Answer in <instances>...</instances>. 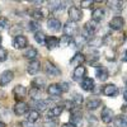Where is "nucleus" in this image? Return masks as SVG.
Instances as JSON below:
<instances>
[{"label": "nucleus", "instance_id": "1", "mask_svg": "<svg viewBox=\"0 0 127 127\" xmlns=\"http://www.w3.org/2000/svg\"><path fill=\"white\" fill-rule=\"evenodd\" d=\"M125 26V19L121 15H116L109 20V28L113 31H121Z\"/></svg>", "mask_w": 127, "mask_h": 127}, {"label": "nucleus", "instance_id": "2", "mask_svg": "<svg viewBox=\"0 0 127 127\" xmlns=\"http://www.w3.org/2000/svg\"><path fill=\"white\" fill-rule=\"evenodd\" d=\"M45 72L47 74L48 76H60L61 75V70L55 65V64H52L50 61L46 62V65H45Z\"/></svg>", "mask_w": 127, "mask_h": 127}, {"label": "nucleus", "instance_id": "3", "mask_svg": "<svg viewBox=\"0 0 127 127\" xmlns=\"http://www.w3.org/2000/svg\"><path fill=\"white\" fill-rule=\"evenodd\" d=\"M69 17H70V20L74 22V23L81 20V18H83L81 9L78 8V6H70V9H69Z\"/></svg>", "mask_w": 127, "mask_h": 127}, {"label": "nucleus", "instance_id": "4", "mask_svg": "<svg viewBox=\"0 0 127 127\" xmlns=\"http://www.w3.org/2000/svg\"><path fill=\"white\" fill-rule=\"evenodd\" d=\"M98 29V23H95L94 20H89L84 24V37H90L95 33V31Z\"/></svg>", "mask_w": 127, "mask_h": 127}, {"label": "nucleus", "instance_id": "5", "mask_svg": "<svg viewBox=\"0 0 127 127\" xmlns=\"http://www.w3.org/2000/svg\"><path fill=\"white\" fill-rule=\"evenodd\" d=\"M14 79V72L10 70H5L0 74V87H5Z\"/></svg>", "mask_w": 127, "mask_h": 127}, {"label": "nucleus", "instance_id": "6", "mask_svg": "<svg viewBox=\"0 0 127 127\" xmlns=\"http://www.w3.org/2000/svg\"><path fill=\"white\" fill-rule=\"evenodd\" d=\"M113 117H114V112H113L111 108L104 107V108L102 109V113H100L102 122H104V123H111L112 120H113Z\"/></svg>", "mask_w": 127, "mask_h": 127}, {"label": "nucleus", "instance_id": "7", "mask_svg": "<svg viewBox=\"0 0 127 127\" xmlns=\"http://www.w3.org/2000/svg\"><path fill=\"white\" fill-rule=\"evenodd\" d=\"M102 93L105 95V97H116L118 94V88L114 84H107L105 87H103Z\"/></svg>", "mask_w": 127, "mask_h": 127}, {"label": "nucleus", "instance_id": "8", "mask_svg": "<svg viewBox=\"0 0 127 127\" xmlns=\"http://www.w3.org/2000/svg\"><path fill=\"white\" fill-rule=\"evenodd\" d=\"M27 45H28L27 37H24L23 34H19V36L14 37V41H13V46H14V48H17V50H22V48L27 47Z\"/></svg>", "mask_w": 127, "mask_h": 127}, {"label": "nucleus", "instance_id": "9", "mask_svg": "<svg viewBox=\"0 0 127 127\" xmlns=\"http://www.w3.org/2000/svg\"><path fill=\"white\" fill-rule=\"evenodd\" d=\"M62 31H64V34L67 36V37H72L74 34H75L76 32V24L71 22V20H69V22L65 23V26L62 27Z\"/></svg>", "mask_w": 127, "mask_h": 127}, {"label": "nucleus", "instance_id": "10", "mask_svg": "<svg viewBox=\"0 0 127 127\" xmlns=\"http://www.w3.org/2000/svg\"><path fill=\"white\" fill-rule=\"evenodd\" d=\"M29 111V105L24 102H18L14 105V113L17 116H23L24 113H27Z\"/></svg>", "mask_w": 127, "mask_h": 127}, {"label": "nucleus", "instance_id": "11", "mask_svg": "<svg viewBox=\"0 0 127 127\" xmlns=\"http://www.w3.org/2000/svg\"><path fill=\"white\" fill-rule=\"evenodd\" d=\"M47 28L52 32H59L61 31V22L57 18H50L47 20Z\"/></svg>", "mask_w": 127, "mask_h": 127}, {"label": "nucleus", "instance_id": "12", "mask_svg": "<svg viewBox=\"0 0 127 127\" xmlns=\"http://www.w3.org/2000/svg\"><path fill=\"white\" fill-rule=\"evenodd\" d=\"M26 94H27V90L23 85H17L14 89H13V95H14V98L17 100H20L22 102V99L26 97Z\"/></svg>", "mask_w": 127, "mask_h": 127}, {"label": "nucleus", "instance_id": "13", "mask_svg": "<svg viewBox=\"0 0 127 127\" xmlns=\"http://www.w3.org/2000/svg\"><path fill=\"white\" fill-rule=\"evenodd\" d=\"M95 76H97L100 81H105L109 76V72L104 66H98L95 69Z\"/></svg>", "mask_w": 127, "mask_h": 127}, {"label": "nucleus", "instance_id": "14", "mask_svg": "<svg viewBox=\"0 0 127 127\" xmlns=\"http://www.w3.org/2000/svg\"><path fill=\"white\" fill-rule=\"evenodd\" d=\"M85 74H87V69L84 67L83 65L76 66L75 70H74V72H72V79L76 80V81H79V80L81 81V78L85 76Z\"/></svg>", "mask_w": 127, "mask_h": 127}, {"label": "nucleus", "instance_id": "15", "mask_svg": "<svg viewBox=\"0 0 127 127\" xmlns=\"http://www.w3.org/2000/svg\"><path fill=\"white\" fill-rule=\"evenodd\" d=\"M47 93L50 97H54V98H59L61 95V88H60V84H51V85L47 88Z\"/></svg>", "mask_w": 127, "mask_h": 127}, {"label": "nucleus", "instance_id": "16", "mask_svg": "<svg viewBox=\"0 0 127 127\" xmlns=\"http://www.w3.org/2000/svg\"><path fill=\"white\" fill-rule=\"evenodd\" d=\"M80 87L83 88V90L85 92H90L94 89L95 84H94V80L92 78H84L81 81H80Z\"/></svg>", "mask_w": 127, "mask_h": 127}, {"label": "nucleus", "instance_id": "17", "mask_svg": "<svg viewBox=\"0 0 127 127\" xmlns=\"http://www.w3.org/2000/svg\"><path fill=\"white\" fill-rule=\"evenodd\" d=\"M87 108L89 109V111H94V109H97V108H99L100 105H102V100L100 99H98V98H89L88 100H87Z\"/></svg>", "mask_w": 127, "mask_h": 127}, {"label": "nucleus", "instance_id": "18", "mask_svg": "<svg viewBox=\"0 0 127 127\" xmlns=\"http://www.w3.org/2000/svg\"><path fill=\"white\" fill-rule=\"evenodd\" d=\"M104 15H105L104 10L102 8H97V9H94L93 13H92V20H94L95 23H98L104 18Z\"/></svg>", "mask_w": 127, "mask_h": 127}, {"label": "nucleus", "instance_id": "19", "mask_svg": "<svg viewBox=\"0 0 127 127\" xmlns=\"http://www.w3.org/2000/svg\"><path fill=\"white\" fill-rule=\"evenodd\" d=\"M39 67H41V64L37 60H33V61H31V64L27 66V71H28L29 75H34V74H37L39 71Z\"/></svg>", "mask_w": 127, "mask_h": 127}, {"label": "nucleus", "instance_id": "20", "mask_svg": "<svg viewBox=\"0 0 127 127\" xmlns=\"http://www.w3.org/2000/svg\"><path fill=\"white\" fill-rule=\"evenodd\" d=\"M84 61H85V56H84L81 52H76V54L74 55V57L70 60V64L74 66H80Z\"/></svg>", "mask_w": 127, "mask_h": 127}, {"label": "nucleus", "instance_id": "21", "mask_svg": "<svg viewBox=\"0 0 127 127\" xmlns=\"http://www.w3.org/2000/svg\"><path fill=\"white\" fill-rule=\"evenodd\" d=\"M48 9L51 12H62L65 9V3L61 1H50L48 3Z\"/></svg>", "mask_w": 127, "mask_h": 127}, {"label": "nucleus", "instance_id": "22", "mask_svg": "<svg viewBox=\"0 0 127 127\" xmlns=\"http://www.w3.org/2000/svg\"><path fill=\"white\" fill-rule=\"evenodd\" d=\"M81 121H83L81 113L79 111H74L70 116V123H72L74 126H79V125H81Z\"/></svg>", "mask_w": 127, "mask_h": 127}, {"label": "nucleus", "instance_id": "23", "mask_svg": "<svg viewBox=\"0 0 127 127\" xmlns=\"http://www.w3.org/2000/svg\"><path fill=\"white\" fill-rule=\"evenodd\" d=\"M113 122H114L116 127H127V116L118 114L117 117H114Z\"/></svg>", "mask_w": 127, "mask_h": 127}, {"label": "nucleus", "instance_id": "24", "mask_svg": "<svg viewBox=\"0 0 127 127\" xmlns=\"http://www.w3.org/2000/svg\"><path fill=\"white\" fill-rule=\"evenodd\" d=\"M62 111H64V107H61V105H56V107L51 108V109L48 111L47 116H48L50 120H51V118H56V117H59V116H61Z\"/></svg>", "mask_w": 127, "mask_h": 127}, {"label": "nucleus", "instance_id": "25", "mask_svg": "<svg viewBox=\"0 0 127 127\" xmlns=\"http://www.w3.org/2000/svg\"><path fill=\"white\" fill-rule=\"evenodd\" d=\"M48 104H50V100H42V99H38V100H34L33 102V105H34V108L37 112H42V111H45L47 107H48Z\"/></svg>", "mask_w": 127, "mask_h": 127}, {"label": "nucleus", "instance_id": "26", "mask_svg": "<svg viewBox=\"0 0 127 127\" xmlns=\"http://www.w3.org/2000/svg\"><path fill=\"white\" fill-rule=\"evenodd\" d=\"M46 47L48 50H54L59 46V39L55 37V36H51V37H46Z\"/></svg>", "mask_w": 127, "mask_h": 127}, {"label": "nucleus", "instance_id": "27", "mask_svg": "<svg viewBox=\"0 0 127 127\" xmlns=\"http://www.w3.org/2000/svg\"><path fill=\"white\" fill-rule=\"evenodd\" d=\"M72 42H74V45H75L76 48H81L87 45L88 41H87V37H84V36H76V37H74Z\"/></svg>", "mask_w": 127, "mask_h": 127}, {"label": "nucleus", "instance_id": "28", "mask_svg": "<svg viewBox=\"0 0 127 127\" xmlns=\"http://www.w3.org/2000/svg\"><path fill=\"white\" fill-rule=\"evenodd\" d=\"M37 55H38V51H37L34 47H32V46L24 52V57L28 59V60H32V61L37 57Z\"/></svg>", "mask_w": 127, "mask_h": 127}, {"label": "nucleus", "instance_id": "29", "mask_svg": "<svg viewBox=\"0 0 127 127\" xmlns=\"http://www.w3.org/2000/svg\"><path fill=\"white\" fill-rule=\"evenodd\" d=\"M39 118H41V114H39V112H37L36 109H34V111H31V112L28 113V116H27V121L31 122V123L37 122Z\"/></svg>", "mask_w": 127, "mask_h": 127}, {"label": "nucleus", "instance_id": "30", "mask_svg": "<svg viewBox=\"0 0 127 127\" xmlns=\"http://www.w3.org/2000/svg\"><path fill=\"white\" fill-rule=\"evenodd\" d=\"M107 4L109 5V8L113 10V12H121V10L123 9V3H121V1L113 0V1H108Z\"/></svg>", "mask_w": 127, "mask_h": 127}, {"label": "nucleus", "instance_id": "31", "mask_svg": "<svg viewBox=\"0 0 127 127\" xmlns=\"http://www.w3.org/2000/svg\"><path fill=\"white\" fill-rule=\"evenodd\" d=\"M103 43H104V38H103V37H93V38H92V41L89 42L90 47H94V48L100 47Z\"/></svg>", "mask_w": 127, "mask_h": 127}, {"label": "nucleus", "instance_id": "32", "mask_svg": "<svg viewBox=\"0 0 127 127\" xmlns=\"http://www.w3.org/2000/svg\"><path fill=\"white\" fill-rule=\"evenodd\" d=\"M34 39H36L37 43L43 45L45 42H46V34L42 31H38V32H36V33H34Z\"/></svg>", "mask_w": 127, "mask_h": 127}, {"label": "nucleus", "instance_id": "33", "mask_svg": "<svg viewBox=\"0 0 127 127\" xmlns=\"http://www.w3.org/2000/svg\"><path fill=\"white\" fill-rule=\"evenodd\" d=\"M45 84H46L45 79H41V78H36L33 81H32V85H33V88H36V89H38V90H41L42 88H43Z\"/></svg>", "mask_w": 127, "mask_h": 127}, {"label": "nucleus", "instance_id": "34", "mask_svg": "<svg viewBox=\"0 0 127 127\" xmlns=\"http://www.w3.org/2000/svg\"><path fill=\"white\" fill-rule=\"evenodd\" d=\"M84 100V97L79 93H72V98H71V102L74 103V105H80Z\"/></svg>", "mask_w": 127, "mask_h": 127}, {"label": "nucleus", "instance_id": "35", "mask_svg": "<svg viewBox=\"0 0 127 127\" xmlns=\"http://www.w3.org/2000/svg\"><path fill=\"white\" fill-rule=\"evenodd\" d=\"M71 37H67V36H65V34H64L60 39H59V45H60V47H67L70 43H71Z\"/></svg>", "mask_w": 127, "mask_h": 127}, {"label": "nucleus", "instance_id": "36", "mask_svg": "<svg viewBox=\"0 0 127 127\" xmlns=\"http://www.w3.org/2000/svg\"><path fill=\"white\" fill-rule=\"evenodd\" d=\"M31 17L34 19V22H38V20L43 18V13H42L41 9H36V10H32L31 12Z\"/></svg>", "mask_w": 127, "mask_h": 127}, {"label": "nucleus", "instance_id": "37", "mask_svg": "<svg viewBox=\"0 0 127 127\" xmlns=\"http://www.w3.org/2000/svg\"><path fill=\"white\" fill-rule=\"evenodd\" d=\"M9 27V20L5 17H0V31H5Z\"/></svg>", "mask_w": 127, "mask_h": 127}, {"label": "nucleus", "instance_id": "38", "mask_svg": "<svg viewBox=\"0 0 127 127\" xmlns=\"http://www.w3.org/2000/svg\"><path fill=\"white\" fill-rule=\"evenodd\" d=\"M104 56H105V59H107V60L113 61L114 60V51H112V48H107V50H105V52H104Z\"/></svg>", "mask_w": 127, "mask_h": 127}, {"label": "nucleus", "instance_id": "39", "mask_svg": "<svg viewBox=\"0 0 127 127\" xmlns=\"http://www.w3.org/2000/svg\"><path fill=\"white\" fill-rule=\"evenodd\" d=\"M28 26H29V31H36V32H38V28H39L38 22H34V20H31V22L28 23Z\"/></svg>", "mask_w": 127, "mask_h": 127}, {"label": "nucleus", "instance_id": "40", "mask_svg": "<svg viewBox=\"0 0 127 127\" xmlns=\"http://www.w3.org/2000/svg\"><path fill=\"white\" fill-rule=\"evenodd\" d=\"M80 5H81V8H92L94 5V1H92V0H83Z\"/></svg>", "mask_w": 127, "mask_h": 127}, {"label": "nucleus", "instance_id": "41", "mask_svg": "<svg viewBox=\"0 0 127 127\" xmlns=\"http://www.w3.org/2000/svg\"><path fill=\"white\" fill-rule=\"evenodd\" d=\"M6 57H8V51L4 50V48H0V62L5 61Z\"/></svg>", "mask_w": 127, "mask_h": 127}, {"label": "nucleus", "instance_id": "42", "mask_svg": "<svg viewBox=\"0 0 127 127\" xmlns=\"http://www.w3.org/2000/svg\"><path fill=\"white\" fill-rule=\"evenodd\" d=\"M60 88H61V92H62V93H66V92H69L70 84H69V83H61V84H60Z\"/></svg>", "mask_w": 127, "mask_h": 127}, {"label": "nucleus", "instance_id": "43", "mask_svg": "<svg viewBox=\"0 0 127 127\" xmlns=\"http://www.w3.org/2000/svg\"><path fill=\"white\" fill-rule=\"evenodd\" d=\"M88 122H89V126H92V123H93V126H97L98 125V121L95 120L94 116H88Z\"/></svg>", "mask_w": 127, "mask_h": 127}, {"label": "nucleus", "instance_id": "44", "mask_svg": "<svg viewBox=\"0 0 127 127\" xmlns=\"http://www.w3.org/2000/svg\"><path fill=\"white\" fill-rule=\"evenodd\" d=\"M43 127H56V122L51 121V120H47V121L43 122Z\"/></svg>", "mask_w": 127, "mask_h": 127}, {"label": "nucleus", "instance_id": "45", "mask_svg": "<svg viewBox=\"0 0 127 127\" xmlns=\"http://www.w3.org/2000/svg\"><path fill=\"white\" fill-rule=\"evenodd\" d=\"M41 90H38V89H36V88H31V90H29V95L32 98H36V95L39 93Z\"/></svg>", "mask_w": 127, "mask_h": 127}, {"label": "nucleus", "instance_id": "46", "mask_svg": "<svg viewBox=\"0 0 127 127\" xmlns=\"http://www.w3.org/2000/svg\"><path fill=\"white\" fill-rule=\"evenodd\" d=\"M122 61L123 62H127V50H125L123 54H122Z\"/></svg>", "mask_w": 127, "mask_h": 127}, {"label": "nucleus", "instance_id": "47", "mask_svg": "<svg viewBox=\"0 0 127 127\" xmlns=\"http://www.w3.org/2000/svg\"><path fill=\"white\" fill-rule=\"evenodd\" d=\"M22 127H33V126H32V123H31V122L24 121V122H22Z\"/></svg>", "mask_w": 127, "mask_h": 127}, {"label": "nucleus", "instance_id": "48", "mask_svg": "<svg viewBox=\"0 0 127 127\" xmlns=\"http://www.w3.org/2000/svg\"><path fill=\"white\" fill-rule=\"evenodd\" d=\"M61 127H76V126H74L72 123H70V122H69V123H64Z\"/></svg>", "mask_w": 127, "mask_h": 127}, {"label": "nucleus", "instance_id": "49", "mask_svg": "<svg viewBox=\"0 0 127 127\" xmlns=\"http://www.w3.org/2000/svg\"><path fill=\"white\" fill-rule=\"evenodd\" d=\"M122 112H125V113H127V104H125V105H122Z\"/></svg>", "mask_w": 127, "mask_h": 127}, {"label": "nucleus", "instance_id": "50", "mask_svg": "<svg viewBox=\"0 0 127 127\" xmlns=\"http://www.w3.org/2000/svg\"><path fill=\"white\" fill-rule=\"evenodd\" d=\"M43 1H32V4H36V5H42Z\"/></svg>", "mask_w": 127, "mask_h": 127}, {"label": "nucleus", "instance_id": "51", "mask_svg": "<svg viewBox=\"0 0 127 127\" xmlns=\"http://www.w3.org/2000/svg\"><path fill=\"white\" fill-rule=\"evenodd\" d=\"M123 98H125V100L127 102V90H125V93H123Z\"/></svg>", "mask_w": 127, "mask_h": 127}, {"label": "nucleus", "instance_id": "52", "mask_svg": "<svg viewBox=\"0 0 127 127\" xmlns=\"http://www.w3.org/2000/svg\"><path fill=\"white\" fill-rule=\"evenodd\" d=\"M0 127H5V123H4V122H1V121H0Z\"/></svg>", "mask_w": 127, "mask_h": 127}, {"label": "nucleus", "instance_id": "53", "mask_svg": "<svg viewBox=\"0 0 127 127\" xmlns=\"http://www.w3.org/2000/svg\"><path fill=\"white\" fill-rule=\"evenodd\" d=\"M0 43H1V37H0Z\"/></svg>", "mask_w": 127, "mask_h": 127}]
</instances>
